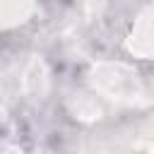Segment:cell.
I'll return each instance as SVG.
<instances>
[{
	"mask_svg": "<svg viewBox=\"0 0 154 154\" xmlns=\"http://www.w3.org/2000/svg\"><path fill=\"white\" fill-rule=\"evenodd\" d=\"M67 103H70L72 116L79 120H96V118L106 116V101L99 94H94L91 89H89V94H75Z\"/></svg>",
	"mask_w": 154,
	"mask_h": 154,
	"instance_id": "5",
	"label": "cell"
},
{
	"mask_svg": "<svg viewBox=\"0 0 154 154\" xmlns=\"http://www.w3.org/2000/svg\"><path fill=\"white\" fill-rule=\"evenodd\" d=\"M36 10V0H0V24L2 29H12L24 24Z\"/></svg>",
	"mask_w": 154,
	"mask_h": 154,
	"instance_id": "6",
	"label": "cell"
},
{
	"mask_svg": "<svg viewBox=\"0 0 154 154\" xmlns=\"http://www.w3.org/2000/svg\"><path fill=\"white\" fill-rule=\"evenodd\" d=\"M135 149H154V116L137 130L135 140H132Z\"/></svg>",
	"mask_w": 154,
	"mask_h": 154,
	"instance_id": "7",
	"label": "cell"
},
{
	"mask_svg": "<svg viewBox=\"0 0 154 154\" xmlns=\"http://www.w3.org/2000/svg\"><path fill=\"white\" fill-rule=\"evenodd\" d=\"M103 12L106 0H77V5L70 10L60 29L63 46L70 53H84L91 46L94 34H99L101 29Z\"/></svg>",
	"mask_w": 154,
	"mask_h": 154,
	"instance_id": "3",
	"label": "cell"
},
{
	"mask_svg": "<svg viewBox=\"0 0 154 154\" xmlns=\"http://www.w3.org/2000/svg\"><path fill=\"white\" fill-rule=\"evenodd\" d=\"M87 84L108 106L144 108L154 103V84L147 82L135 67L116 60H99L87 72Z\"/></svg>",
	"mask_w": 154,
	"mask_h": 154,
	"instance_id": "1",
	"label": "cell"
},
{
	"mask_svg": "<svg viewBox=\"0 0 154 154\" xmlns=\"http://www.w3.org/2000/svg\"><path fill=\"white\" fill-rule=\"evenodd\" d=\"M48 82H51L48 65L38 55L19 58L17 63H12L5 70V79H2L5 101H10V99L41 101L46 96V91H48Z\"/></svg>",
	"mask_w": 154,
	"mask_h": 154,
	"instance_id": "2",
	"label": "cell"
},
{
	"mask_svg": "<svg viewBox=\"0 0 154 154\" xmlns=\"http://www.w3.org/2000/svg\"><path fill=\"white\" fill-rule=\"evenodd\" d=\"M125 46L135 58H154V5H147L135 17Z\"/></svg>",
	"mask_w": 154,
	"mask_h": 154,
	"instance_id": "4",
	"label": "cell"
}]
</instances>
